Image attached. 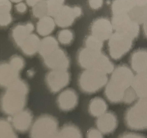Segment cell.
Here are the masks:
<instances>
[{
	"instance_id": "obj_6",
	"label": "cell",
	"mask_w": 147,
	"mask_h": 138,
	"mask_svg": "<svg viewBox=\"0 0 147 138\" xmlns=\"http://www.w3.org/2000/svg\"><path fill=\"white\" fill-rule=\"evenodd\" d=\"M81 13V9L78 6L63 5L54 17V20L59 26L67 27L71 25Z\"/></svg>"
},
{
	"instance_id": "obj_24",
	"label": "cell",
	"mask_w": 147,
	"mask_h": 138,
	"mask_svg": "<svg viewBox=\"0 0 147 138\" xmlns=\"http://www.w3.org/2000/svg\"><path fill=\"white\" fill-rule=\"evenodd\" d=\"M9 63L14 69L18 72L23 68L24 64L23 59L17 55L11 57L9 61Z\"/></svg>"
},
{
	"instance_id": "obj_20",
	"label": "cell",
	"mask_w": 147,
	"mask_h": 138,
	"mask_svg": "<svg viewBox=\"0 0 147 138\" xmlns=\"http://www.w3.org/2000/svg\"><path fill=\"white\" fill-rule=\"evenodd\" d=\"M47 14L46 1H39L32 9V16L36 19H39L42 17L47 15Z\"/></svg>"
},
{
	"instance_id": "obj_12",
	"label": "cell",
	"mask_w": 147,
	"mask_h": 138,
	"mask_svg": "<svg viewBox=\"0 0 147 138\" xmlns=\"http://www.w3.org/2000/svg\"><path fill=\"white\" fill-rule=\"evenodd\" d=\"M78 101L76 93L71 89H66L62 92L58 98V102L60 108L65 111L74 109L77 106Z\"/></svg>"
},
{
	"instance_id": "obj_27",
	"label": "cell",
	"mask_w": 147,
	"mask_h": 138,
	"mask_svg": "<svg viewBox=\"0 0 147 138\" xmlns=\"http://www.w3.org/2000/svg\"><path fill=\"white\" fill-rule=\"evenodd\" d=\"M103 3V1L102 0H90L88 2L90 7L94 9L100 8L102 6Z\"/></svg>"
},
{
	"instance_id": "obj_25",
	"label": "cell",
	"mask_w": 147,
	"mask_h": 138,
	"mask_svg": "<svg viewBox=\"0 0 147 138\" xmlns=\"http://www.w3.org/2000/svg\"><path fill=\"white\" fill-rule=\"evenodd\" d=\"M12 17L10 12H0V25L2 27L7 26L12 21Z\"/></svg>"
},
{
	"instance_id": "obj_8",
	"label": "cell",
	"mask_w": 147,
	"mask_h": 138,
	"mask_svg": "<svg viewBox=\"0 0 147 138\" xmlns=\"http://www.w3.org/2000/svg\"><path fill=\"white\" fill-rule=\"evenodd\" d=\"M43 60L46 66L53 70H67L69 65V60L67 54L59 48Z\"/></svg>"
},
{
	"instance_id": "obj_3",
	"label": "cell",
	"mask_w": 147,
	"mask_h": 138,
	"mask_svg": "<svg viewBox=\"0 0 147 138\" xmlns=\"http://www.w3.org/2000/svg\"><path fill=\"white\" fill-rule=\"evenodd\" d=\"M107 81V74L96 70L86 69L80 75L78 83L82 91L90 94L98 91Z\"/></svg>"
},
{
	"instance_id": "obj_11",
	"label": "cell",
	"mask_w": 147,
	"mask_h": 138,
	"mask_svg": "<svg viewBox=\"0 0 147 138\" xmlns=\"http://www.w3.org/2000/svg\"><path fill=\"white\" fill-rule=\"evenodd\" d=\"M96 123L97 128L102 133L107 134L112 133L115 130L117 121L113 113L107 112L98 117Z\"/></svg>"
},
{
	"instance_id": "obj_13",
	"label": "cell",
	"mask_w": 147,
	"mask_h": 138,
	"mask_svg": "<svg viewBox=\"0 0 147 138\" xmlns=\"http://www.w3.org/2000/svg\"><path fill=\"white\" fill-rule=\"evenodd\" d=\"M131 66L134 70L139 73L147 70V49H139L134 51L130 59Z\"/></svg>"
},
{
	"instance_id": "obj_18",
	"label": "cell",
	"mask_w": 147,
	"mask_h": 138,
	"mask_svg": "<svg viewBox=\"0 0 147 138\" xmlns=\"http://www.w3.org/2000/svg\"><path fill=\"white\" fill-rule=\"evenodd\" d=\"M107 106L105 101L100 97H96L92 99L88 105V111L94 117H98L105 113Z\"/></svg>"
},
{
	"instance_id": "obj_28",
	"label": "cell",
	"mask_w": 147,
	"mask_h": 138,
	"mask_svg": "<svg viewBox=\"0 0 147 138\" xmlns=\"http://www.w3.org/2000/svg\"><path fill=\"white\" fill-rule=\"evenodd\" d=\"M15 9L16 12L21 14L25 13L27 10V7L25 4L21 2L15 6Z\"/></svg>"
},
{
	"instance_id": "obj_17",
	"label": "cell",
	"mask_w": 147,
	"mask_h": 138,
	"mask_svg": "<svg viewBox=\"0 0 147 138\" xmlns=\"http://www.w3.org/2000/svg\"><path fill=\"white\" fill-rule=\"evenodd\" d=\"M1 78L2 85L7 86L13 82L17 77L18 72L14 69L9 64L3 62L1 64Z\"/></svg>"
},
{
	"instance_id": "obj_29",
	"label": "cell",
	"mask_w": 147,
	"mask_h": 138,
	"mask_svg": "<svg viewBox=\"0 0 147 138\" xmlns=\"http://www.w3.org/2000/svg\"><path fill=\"white\" fill-rule=\"evenodd\" d=\"M39 1H26V3L28 5L30 6H34L36 5Z\"/></svg>"
},
{
	"instance_id": "obj_21",
	"label": "cell",
	"mask_w": 147,
	"mask_h": 138,
	"mask_svg": "<svg viewBox=\"0 0 147 138\" xmlns=\"http://www.w3.org/2000/svg\"><path fill=\"white\" fill-rule=\"evenodd\" d=\"M64 1L63 0L46 1L47 15L54 18L63 5Z\"/></svg>"
},
{
	"instance_id": "obj_16",
	"label": "cell",
	"mask_w": 147,
	"mask_h": 138,
	"mask_svg": "<svg viewBox=\"0 0 147 138\" xmlns=\"http://www.w3.org/2000/svg\"><path fill=\"white\" fill-rule=\"evenodd\" d=\"M54 19L51 17L45 16L39 19L36 25V31L42 36H47L53 31L55 27Z\"/></svg>"
},
{
	"instance_id": "obj_22",
	"label": "cell",
	"mask_w": 147,
	"mask_h": 138,
	"mask_svg": "<svg viewBox=\"0 0 147 138\" xmlns=\"http://www.w3.org/2000/svg\"><path fill=\"white\" fill-rule=\"evenodd\" d=\"M58 41L62 44L68 45L71 43L73 39V34L71 30L67 29L59 31L57 33Z\"/></svg>"
},
{
	"instance_id": "obj_19",
	"label": "cell",
	"mask_w": 147,
	"mask_h": 138,
	"mask_svg": "<svg viewBox=\"0 0 147 138\" xmlns=\"http://www.w3.org/2000/svg\"><path fill=\"white\" fill-rule=\"evenodd\" d=\"M60 136L63 137L81 138L82 135L79 129L72 124L65 125L62 128Z\"/></svg>"
},
{
	"instance_id": "obj_9",
	"label": "cell",
	"mask_w": 147,
	"mask_h": 138,
	"mask_svg": "<svg viewBox=\"0 0 147 138\" xmlns=\"http://www.w3.org/2000/svg\"><path fill=\"white\" fill-rule=\"evenodd\" d=\"M113 29L111 23L109 20L103 18H98L92 24L91 35L103 41L110 38Z\"/></svg>"
},
{
	"instance_id": "obj_5",
	"label": "cell",
	"mask_w": 147,
	"mask_h": 138,
	"mask_svg": "<svg viewBox=\"0 0 147 138\" xmlns=\"http://www.w3.org/2000/svg\"><path fill=\"white\" fill-rule=\"evenodd\" d=\"M111 24L116 31L126 34L134 39L139 35V25L132 21L126 12L113 14Z\"/></svg>"
},
{
	"instance_id": "obj_26",
	"label": "cell",
	"mask_w": 147,
	"mask_h": 138,
	"mask_svg": "<svg viewBox=\"0 0 147 138\" xmlns=\"http://www.w3.org/2000/svg\"><path fill=\"white\" fill-rule=\"evenodd\" d=\"M102 133L98 129L92 128L87 131L86 136L88 138H102Z\"/></svg>"
},
{
	"instance_id": "obj_7",
	"label": "cell",
	"mask_w": 147,
	"mask_h": 138,
	"mask_svg": "<svg viewBox=\"0 0 147 138\" xmlns=\"http://www.w3.org/2000/svg\"><path fill=\"white\" fill-rule=\"evenodd\" d=\"M70 80V75L67 70H53L47 76L46 80L49 88L56 92L66 86Z\"/></svg>"
},
{
	"instance_id": "obj_14",
	"label": "cell",
	"mask_w": 147,
	"mask_h": 138,
	"mask_svg": "<svg viewBox=\"0 0 147 138\" xmlns=\"http://www.w3.org/2000/svg\"><path fill=\"white\" fill-rule=\"evenodd\" d=\"M40 42L38 36L32 33L23 41L19 48L25 55L32 56L38 50Z\"/></svg>"
},
{
	"instance_id": "obj_4",
	"label": "cell",
	"mask_w": 147,
	"mask_h": 138,
	"mask_svg": "<svg viewBox=\"0 0 147 138\" xmlns=\"http://www.w3.org/2000/svg\"><path fill=\"white\" fill-rule=\"evenodd\" d=\"M108 46L110 55L113 59L121 57L131 49L135 39L125 33L116 31L109 39Z\"/></svg>"
},
{
	"instance_id": "obj_1",
	"label": "cell",
	"mask_w": 147,
	"mask_h": 138,
	"mask_svg": "<svg viewBox=\"0 0 147 138\" xmlns=\"http://www.w3.org/2000/svg\"><path fill=\"white\" fill-rule=\"evenodd\" d=\"M133 74L130 69L124 65H120L113 71L105 89L107 99L113 103L123 99L127 88L132 83Z\"/></svg>"
},
{
	"instance_id": "obj_23",
	"label": "cell",
	"mask_w": 147,
	"mask_h": 138,
	"mask_svg": "<svg viewBox=\"0 0 147 138\" xmlns=\"http://www.w3.org/2000/svg\"><path fill=\"white\" fill-rule=\"evenodd\" d=\"M102 41L92 35L87 37L85 41L86 47L94 50H101L103 46Z\"/></svg>"
},
{
	"instance_id": "obj_2",
	"label": "cell",
	"mask_w": 147,
	"mask_h": 138,
	"mask_svg": "<svg viewBox=\"0 0 147 138\" xmlns=\"http://www.w3.org/2000/svg\"><path fill=\"white\" fill-rule=\"evenodd\" d=\"M78 59L80 66L86 69L96 70L106 74L114 70L113 63L101 50L85 47L79 51Z\"/></svg>"
},
{
	"instance_id": "obj_10",
	"label": "cell",
	"mask_w": 147,
	"mask_h": 138,
	"mask_svg": "<svg viewBox=\"0 0 147 138\" xmlns=\"http://www.w3.org/2000/svg\"><path fill=\"white\" fill-rule=\"evenodd\" d=\"M34 29L33 24L28 22L19 23L13 26L11 31L12 39L18 47Z\"/></svg>"
},
{
	"instance_id": "obj_15",
	"label": "cell",
	"mask_w": 147,
	"mask_h": 138,
	"mask_svg": "<svg viewBox=\"0 0 147 138\" xmlns=\"http://www.w3.org/2000/svg\"><path fill=\"white\" fill-rule=\"evenodd\" d=\"M58 48L56 39L53 36H49L44 37L40 41L38 51L43 59Z\"/></svg>"
}]
</instances>
